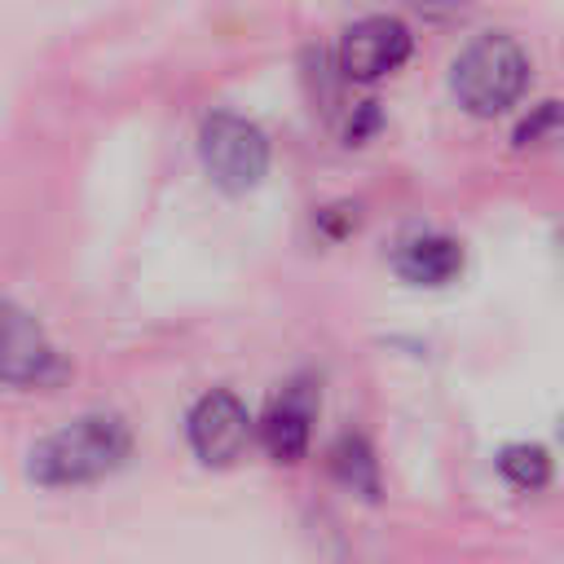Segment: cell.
I'll return each instance as SVG.
<instances>
[{
  "label": "cell",
  "instance_id": "obj_2",
  "mask_svg": "<svg viewBox=\"0 0 564 564\" xmlns=\"http://www.w3.org/2000/svg\"><path fill=\"white\" fill-rule=\"evenodd\" d=\"M529 79H533V62H529L524 44L507 31L476 35L449 66V93L476 119L507 115L524 97Z\"/></svg>",
  "mask_w": 564,
  "mask_h": 564
},
{
  "label": "cell",
  "instance_id": "obj_6",
  "mask_svg": "<svg viewBox=\"0 0 564 564\" xmlns=\"http://www.w3.org/2000/svg\"><path fill=\"white\" fill-rule=\"evenodd\" d=\"M410 48H414V35L401 18H392V13L357 18L339 35V75L352 84H379L405 66Z\"/></svg>",
  "mask_w": 564,
  "mask_h": 564
},
{
  "label": "cell",
  "instance_id": "obj_10",
  "mask_svg": "<svg viewBox=\"0 0 564 564\" xmlns=\"http://www.w3.org/2000/svg\"><path fill=\"white\" fill-rule=\"evenodd\" d=\"M498 471H502V480L511 489L533 494V489H542L551 480V454L538 441H516V445L498 449Z\"/></svg>",
  "mask_w": 564,
  "mask_h": 564
},
{
  "label": "cell",
  "instance_id": "obj_12",
  "mask_svg": "<svg viewBox=\"0 0 564 564\" xmlns=\"http://www.w3.org/2000/svg\"><path fill=\"white\" fill-rule=\"evenodd\" d=\"M375 128H379V106H375V101H361V106L352 110V119H348L344 137H348V145H361Z\"/></svg>",
  "mask_w": 564,
  "mask_h": 564
},
{
  "label": "cell",
  "instance_id": "obj_4",
  "mask_svg": "<svg viewBox=\"0 0 564 564\" xmlns=\"http://www.w3.org/2000/svg\"><path fill=\"white\" fill-rule=\"evenodd\" d=\"M66 375L62 352L53 348L48 330L22 304L0 295V383L4 388H53Z\"/></svg>",
  "mask_w": 564,
  "mask_h": 564
},
{
  "label": "cell",
  "instance_id": "obj_3",
  "mask_svg": "<svg viewBox=\"0 0 564 564\" xmlns=\"http://www.w3.org/2000/svg\"><path fill=\"white\" fill-rule=\"evenodd\" d=\"M198 159L225 194H247L269 176V137L234 110H212L198 123Z\"/></svg>",
  "mask_w": 564,
  "mask_h": 564
},
{
  "label": "cell",
  "instance_id": "obj_9",
  "mask_svg": "<svg viewBox=\"0 0 564 564\" xmlns=\"http://www.w3.org/2000/svg\"><path fill=\"white\" fill-rule=\"evenodd\" d=\"M326 463H330V476H335L348 494H357V498H366V502H379V494H383L379 458H375V445H370L361 432H344V436H335Z\"/></svg>",
  "mask_w": 564,
  "mask_h": 564
},
{
  "label": "cell",
  "instance_id": "obj_1",
  "mask_svg": "<svg viewBox=\"0 0 564 564\" xmlns=\"http://www.w3.org/2000/svg\"><path fill=\"white\" fill-rule=\"evenodd\" d=\"M128 454H132V427L119 414L97 410L35 441L26 454V476L40 489H75L119 471Z\"/></svg>",
  "mask_w": 564,
  "mask_h": 564
},
{
  "label": "cell",
  "instance_id": "obj_8",
  "mask_svg": "<svg viewBox=\"0 0 564 564\" xmlns=\"http://www.w3.org/2000/svg\"><path fill=\"white\" fill-rule=\"evenodd\" d=\"M392 269L410 286H445L463 273V242L449 234H414L392 256Z\"/></svg>",
  "mask_w": 564,
  "mask_h": 564
},
{
  "label": "cell",
  "instance_id": "obj_7",
  "mask_svg": "<svg viewBox=\"0 0 564 564\" xmlns=\"http://www.w3.org/2000/svg\"><path fill=\"white\" fill-rule=\"evenodd\" d=\"M313 414H317V388L313 379H291L264 410L260 419V445L273 463H300L308 454L313 436Z\"/></svg>",
  "mask_w": 564,
  "mask_h": 564
},
{
  "label": "cell",
  "instance_id": "obj_5",
  "mask_svg": "<svg viewBox=\"0 0 564 564\" xmlns=\"http://www.w3.org/2000/svg\"><path fill=\"white\" fill-rule=\"evenodd\" d=\"M185 441L198 463L207 467H234L251 445V414L229 388L203 392L185 414Z\"/></svg>",
  "mask_w": 564,
  "mask_h": 564
},
{
  "label": "cell",
  "instance_id": "obj_11",
  "mask_svg": "<svg viewBox=\"0 0 564 564\" xmlns=\"http://www.w3.org/2000/svg\"><path fill=\"white\" fill-rule=\"evenodd\" d=\"M560 141V101H542L520 128H516V150H546Z\"/></svg>",
  "mask_w": 564,
  "mask_h": 564
}]
</instances>
